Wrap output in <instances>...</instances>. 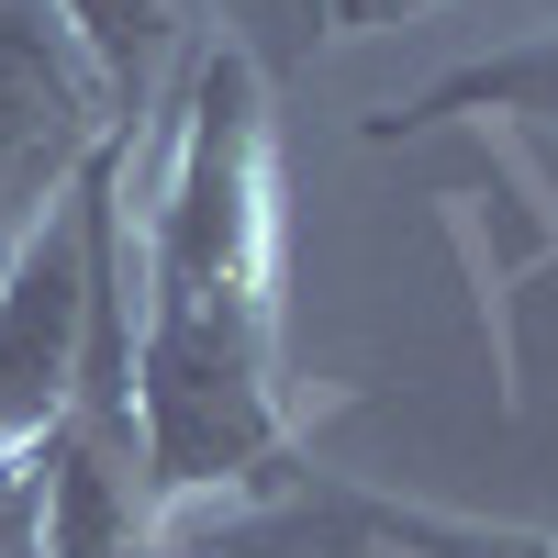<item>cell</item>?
<instances>
[{
	"instance_id": "obj_1",
	"label": "cell",
	"mask_w": 558,
	"mask_h": 558,
	"mask_svg": "<svg viewBox=\"0 0 558 558\" xmlns=\"http://www.w3.org/2000/svg\"><path fill=\"white\" fill-rule=\"evenodd\" d=\"M134 257V413H146L157 525L179 502L291 470L279 402V123L235 45H202L179 89V146L157 168Z\"/></svg>"
},
{
	"instance_id": "obj_2",
	"label": "cell",
	"mask_w": 558,
	"mask_h": 558,
	"mask_svg": "<svg viewBox=\"0 0 558 558\" xmlns=\"http://www.w3.org/2000/svg\"><path fill=\"white\" fill-rule=\"evenodd\" d=\"M134 134H101L89 168L68 179V202L0 257V447H23L57 413L68 368H78V324H89V279H101L112 235L134 223Z\"/></svg>"
},
{
	"instance_id": "obj_3",
	"label": "cell",
	"mask_w": 558,
	"mask_h": 558,
	"mask_svg": "<svg viewBox=\"0 0 558 558\" xmlns=\"http://www.w3.org/2000/svg\"><path fill=\"white\" fill-rule=\"evenodd\" d=\"M101 134H134V123L112 112L57 0H0V257L68 202V179L89 168Z\"/></svg>"
},
{
	"instance_id": "obj_4",
	"label": "cell",
	"mask_w": 558,
	"mask_h": 558,
	"mask_svg": "<svg viewBox=\"0 0 558 558\" xmlns=\"http://www.w3.org/2000/svg\"><path fill=\"white\" fill-rule=\"evenodd\" d=\"M57 23L78 34V57L101 68L112 112H123V123H146V112H157L168 57H179V45H191V23H202V0H57Z\"/></svg>"
},
{
	"instance_id": "obj_5",
	"label": "cell",
	"mask_w": 558,
	"mask_h": 558,
	"mask_svg": "<svg viewBox=\"0 0 558 558\" xmlns=\"http://www.w3.org/2000/svg\"><path fill=\"white\" fill-rule=\"evenodd\" d=\"M458 112H525V123L558 134V34L514 45V57H470V68H447L436 89H413V101L368 112V134L391 146V134H425V123H458Z\"/></svg>"
},
{
	"instance_id": "obj_6",
	"label": "cell",
	"mask_w": 558,
	"mask_h": 558,
	"mask_svg": "<svg viewBox=\"0 0 558 558\" xmlns=\"http://www.w3.org/2000/svg\"><path fill=\"white\" fill-rule=\"evenodd\" d=\"M202 12H223V45L257 68L268 101H279L291 78H313L324 34H336V0H202Z\"/></svg>"
},
{
	"instance_id": "obj_7",
	"label": "cell",
	"mask_w": 558,
	"mask_h": 558,
	"mask_svg": "<svg viewBox=\"0 0 558 558\" xmlns=\"http://www.w3.org/2000/svg\"><path fill=\"white\" fill-rule=\"evenodd\" d=\"M391 558H558V536H514V525H470V514H425V502H402Z\"/></svg>"
},
{
	"instance_id": "obj_8",
	"label": "cell",
	"mask_w": 558,
	"mask_h": 558,
	"mask_svg": "<svg viewBox=\"0 0 558 558\" xmlns=\"http://www.w3.org/2000/svg\"><path fill=\"white\" fill-rule=\"evenodd\" d=\"M0 558H45V481L23 447H0Z\"/></svg>"
},
{
	"instance_id": "obj_9",
	"label": "cell",
	"mask_w": 558,
	"mask_h": 558,
	"mask_svg": "<svg viewBox=\"0 0 558 558\" xmlns=\"http://www.w3.org/2000/svg\"><path fill=\"white\" fill-rule=\"evenodd\" d=\"M436 12V0H336V34H380V23H413Z\"/></svg>"
},
{
	"instance_id": "obj_10",
	"label": "cell",
	"mask_w": 558,
	"mask_h": 558,
	"mask_svg": "<svg viewBox=\"0 0 558 558\" xmlns=\"http://www.w3.org/2000/svg\"><path fill=\"white\" fill-rule=\"evenodd\" d=\"M134 558H168V547H134Z\"/></svg>"
}]
</instances>
